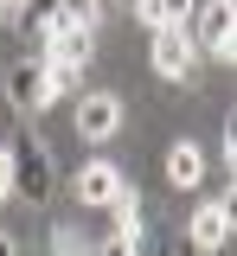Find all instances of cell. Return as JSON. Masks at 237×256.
<instances>
[{"label": "cell", "mask_w": 237, "mask_h": 256, "mask_svg": "<svg viewBox=\"0 0 237 256\" xmlns=\"http://www.w3.org/2000/svg\"><path fill=\"white\" fill-rule=\"evenodd\" d=\"M6 160H13V198H26V205L45 212V205L58 198V160L38 141V128H20V134L6 141Z\"/></svg>", "instance_id": "obj_1"}, {"label": "cell", "mask_w": 237, "mask_h": 256, "mask_svg": "<svg viewBox=\"0 0 237 256\" xmlns=\"http://www.w3.org/2000/svg\"><path fill=\"white\" fill-rule=\"evenodd\" d=\"M186 38H192V52H199V58L231 64V58H237V0H205V6H192Z\"/></svg>", "instance_id": "obj_2"}, {"label": "cell", "mask_w": 237, "mask_h": 256, "mask_svg": "<svg viewBox=\"0 0 237 256\" xmlns=\"http://www.w3.org/2000/svg\"><path fill=\"white\" fill-rule=\"evenodd\" d=\"M148 64H154V77H167V84H192V64H199V52H192L186 26H160V32H148Z\"/></svg>", "instance_id": "obj_3"}, {"label": "cell", "mask_w": 237, "mask_h": 256, "mask_svg": "<svg viewBox=\"0 0 237 256\" xmlns=\"http://www.w3.org/2000/svg\"><path fill=\"white\" fill-rule=\"evenodd\" d=\"M0 90H6V102L20 109V116H38V109H52V84H45V64L38 58H20L0 70Z\"/></svg>", "instance_id": "obj_4"}, {"label": "cell", "mask_w": 237, "mask_h": 256, "mask_svg": "<svg viewBox=\"0 0 237 256\" xmlns=\"http://www.w3.org/2000/svg\"><path fill=\"white\" fill-rule=\"evenodd\" d=\"M77 134L90 141V148H102V141H116L122 134V96H109V90H84L77 96Z\"/></svg>", "instance_id": "obj_5"}, {"label": "cell", "mask_w": 237, "mask_h": 256, "mask_svg": "<svg viewBox=\"0 0 237 256\" xmlns=\"http://www.w3.org/2000/svg\"><path fill=\"white\" fill-rule=\"evenodd\" d=\"M90 52H96V32H84V26H58V32H52V38L32 52V58L45 64V70H70V77H84Z\"/></svg>", "instance_id": "obj_6"}, {"label": "cell", "mask_w": 237, "mask_h": 256, "mask_svg": "<svg viewBox=\"0 0 237 256\" xmlns=\"http://www.w3.org/2000/svg\"><path fill=\"white\" fill-rule=\"evenodd\" d=\"M128 186V173H122V166H109V160H84V166H77V173H70V192H77V205H109V198H116V192Z\"/></svg>", "instance_id": "obj_7"}, {"label": "cell", "mask_w": 237, "mask_h": 256, "mask_svg": "<svg viewBox=\"0 0 237 256\" xmlns=\"http://www.w3.org/2000/svg\"><path fill=\"white\" fill-rule=\"evenodd\" d=\"M186 230H192V250H199V256L224 250V244H231V186H224V198H212V205H199Z\"/></svg>", "instance_id": "obj_8"}, {"label": "cell", "mask_w": 237, "mask_h": 256, "mask_svg": "<svg viewBox=\"0 0 237 256\" xmlns=\"http://www.w3.org/2000/svg\"><path fill=\"white\" fill-rule=\"evenodd\" d=\"M6 26H20L32 38V52L58 32V0H13V13H6Z\"/></svg>", "instance_id": "obj_9"}, {"label": "cell", "mask_w": 237, "mask_h": 256, "mask_svg": "<svg viewBox=\"0 0 237 256\" xmlns=\"http://www.w3.org/2000/svg\"><path fill=\"white\" fill-rule=\"evenodd\" d=\"M199 180H205V148L199 141H173L167 148V186L173 192H192Z\"/></svg>", "instance_id": "obj_10"}, {"label": "cell", "mask_w": 237, "mask_h": 256, "mask_svg": "<svg viewBox=\"0 0 237 256\" xmlns=\"http://www.w3.org/2000/svg\"><path fill=\"white\" fill-rule=\"evenodd\" d=\"M102 212L116 218V230H109V237H122V244H135L141 230H148V224H141V192H135V186H122L109 205H102Z\"/></svg>", "instance_id": "obj_11"}, {"label": "cell", "mask_w": 237, "mask_h": 256, "mask_svg": "<svg viewBox=\"0 0 237 256\" xmlns=\"http://www.w3.org/2000/svg\"><path fill=\"white\" fill-rule=\"evenodd\" d=\"M192 6H199V0H135V20L148 32H160V26H186Z\"/></svg>", "instance_id": "obj_12"}, {"label": "cell", "mask_w": 237, "mask_h": 256, "mask_svg": "<svg viewBox=\"0 0 237 256\" xmlns=\"http://www.w3.org/2000/svg\"><path fill=\"white\" fill-rule=\"evenodd\" d=\"M102 20V0H58V26H84V32H96Z\"/></svg>", "instance_id": "obj_13"}, {"label": "cell", "mask_w": 237, "mask_h": 256, "mask_svg": "<svg viewBox=\"0 0 237 256\" xmlns=\"http://www.w3.org/2000/svg\"><path fill=\"white\" fill-rule=\"evenodd\" d=\"M128 250H135V256H173V237H167V230H141Z\"/></svg>", "instance_id": "obj_14"}, {"label": "cell", "mask_w": 237, "mask_h": 256, "mask_svg": "<svg viewBox=\"0 0 237 256\" xmlns=\"http://www.w3.org/2000/svg\"><path fill=\"white\" fill-rule=\"evenodd\" d=\"M13 198V160H6V141H0V205Z\"/></svg>", "instance_id": "obj_15"}, {"label": "cell", "mask_w": 237, "mask_h": 256, "mask_svg": "<svg viewBox=\"0 0 237 256\" xmlns=\"http://www.w3.org/2000/svg\"><path fill=\"white\" fill-rule=\"evenodd\" d=\"M90 256H135V250H128L122 237H102V244H96V250H90Z\"/></svg>", "instance_id": "obj_16"}, {"label": "cell", "mask_w": 237, "mask_h": 256, "mask_svg": "<svg viewBox=\"0 0 237 256\" xmlns=\"http://www.w3.org/2000/svg\"><path fill=\"white\" fill-rule=\"evenodd\" d=\"M0 256H26V250H20V237H13V230H0Z\"/></svg>", "instance_id": "obj_17"}, {"label": "cell", "mask_w": 237, "mask_h": 256, "mask_svg": "<svg viewBox=\"0 0 237 256\" xmlns=\"http://www.w3.org/2000/svg\"><path fill=\"white\" fill-rule=\"evenodd\" d=\"M6 13H13V6H6V0H0V32H6Z\"/></svg>", "instance_id": "obj_18"}, {"label": "cell", "mask_w": 237, "mask_h": 256, "mask_svg": "<svg viewBox=\"0 0 237 256\" xmlns=\"http://www.w3.org/2000/svg\"><path fill=\"white\" fill-rule=\"evenodd\" d=\"M6 6H13V0H6Z\"/></svg>", "instance_id": "obj_19"}]
</instances>
